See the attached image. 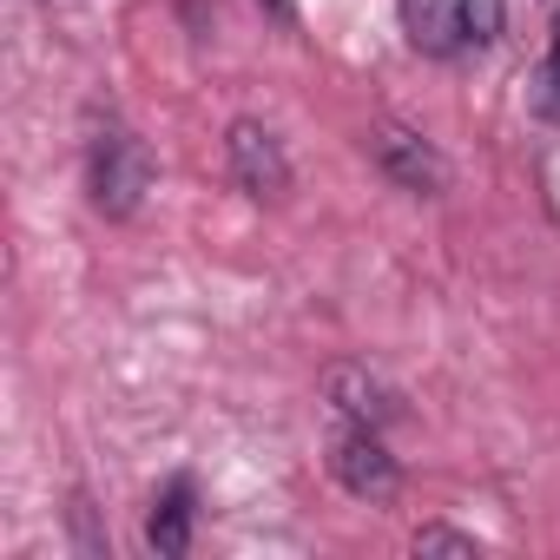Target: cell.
<instances>
[{"label":"cell","mask_w":560,"mask_h":560,"mask_svg":"<svg viewBox=\"0 0 560 560\" xmlns=\"http://www.w3.org/2000/svg\"><path fill=\"white\" fill-rule=\"evenodd\" d=\"M416 553H462V560H475L481 553V540L475 534H462V527H442V521H429V527H416V540H409Z\"/></svg>","instance_id":"obj_10"},{"label":"cell","mask_w":560,"mask_h":560,"mask_svg":"<svg viewBox=\"0 0 560 560\" xmlns=\"http://www.w3.org/2000/svg\"><path fill=\"white\" fill-rule=\"evenodd\" d=\"M191 521H198V488H191V475H172V481L152 494L145 547H152L159 560H185V547H191Z\"/></svg>","instance_id":"obj_6"},{"label":"cell","mask_w":560,"mask_h":560,"mask_svg":"<svg viewBox=\"0 0 560 560\" xmlns=\"http://www.w3.org/2000/svg\"><path fill=\"white\" fill-rule=\"evenodd\" d=\"M224 165H231V185L257 205H277L291 191V159L277 145V132L264 119H231L224 126Z\"/></svg>","instance_id":"obj_2"},{"label":"cell","mask_w":560,"mask_h":560,"mask_svg":"<svg viewBox=\"0 0 560 560\" xmlns=\"http://www.w3.org/2000/svg\"><path fill=\"white\" fill-rule=\"evenodd\" d=\"M264 14H277V21H291V0H257Z\"/></svg>","instance_id":"obj_11"},{"label":"cell","mask_w":560,"mask_h":560,"mask_svg":"<svg viewBox=\"0 0 560 560\" xmlns=\"http://www.w3.org/2000/svg\"><path fill=\"white\" fill-rule=\"evenodd\" d=\"M152 178H159L152 145H145L132 126L106 119V126L86 139V191H93V211H106V218H132V211L145 205Z\"/></svg>","instance_id":"obj_1"},{"label":"cell","mask_w":560,"mask_h":560,"mask_svg":"<svg viewBox=\"0 0 560 560\" xmlns=\"http://www.w3.org/2000/svg\"><path fill=\"white\" fill-rule=\"evenodd\" d=\"M534 113L547 126H560V14H553V40H547V60L534 73Z\"/></svg>","instance_id":"obj_8"},{"label":"cell","mask_w":560,"mask_h":560,"mask_svg":"<svg viewBox=\"0 0 560 560\" xmlns=\"http://www.w3.org/2000/svg\"><path fill=\"white\" fill-rule=\"evenodd\" d=\"M324 396L343 422H370V429H389L402 422V396L370 370V363H330L324 370Z\"/></svg>","instance_id":"obj_5"},{"label":"cell","mask_w":560,"mask_h":560,"mask_svg":"<svg viewBox=\"0 0 560 560\" xmlns=\"http://www.w3.org/2000/svg\"><path fill=\"white\" fill-rule=\"evenodd\" d=\"M370 152H376V172H383L389 185L416 191V198H435V191L448 185L442 152H435L422 132H409V126H376V132H370Z\"/></svg>","instance_id":"obj_4"},{"label":"cell","mask_w":560,"mask_h":560,"mask_svg":"<svg viewBox=\"0 0 560 560\" xmlns=\"http://www.w3.org/2000/svg\"><path fill=\"white\" fill-rule=\"evenodd\" d=\"M396 14H402L409 47L429 54V60H455L468 47V34H462V0H396Z\"/></svg>","instance_id":"obj_7"},{"label":"cell","mask_w":560,"mask_h":560,"mask_svg":"<svg viewBox=\"0 0 560 560\" xmlns=\"http://www.w3.org/2000/svg\"><path fill=\"white\" fill-rule=\"evenodd\" d=\"M501 21H508L501 0H462V34H468V47H494L501 40Z\"/></svg>","instance_id":"obj_9"},{"label":"cell","mask_w":560,"mask_h":560,"mask_svg":"<svg viewBox=\"0 0 560 560\" xmlns=\"http://www.w3.org/2000/svg\"><path fill=\"white\" fill-rule=\"evenodd\" d=\"M330 475H337L357 501H389V494L402 488V462L389 455L383 429H370V422H343V429L330 435Z\"/></svg>","instance_id":"obj_3"}]
</instances>
